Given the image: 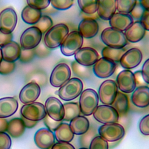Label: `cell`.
<instances>
[{
    "label": "cell",
    "mask_w": 149,
    "mask_h": 149,
    "mask_svg": "<svg viewBox=\"0 0 149 149\" xmlns=\"http://www.w3.org/2000/svg\"><path fill=\"white\" fill-rule=\"evenodd\" d=\"M74 59L81 65L91 66L99 59V54L91 47H81L75 53Z\"/></svg>",
    "instance_id": "2e32d148"
},
{
    "label": "cell",
    "mask_w": 149,
    "mask_h": 149,
    "mask_svg": "<svg viewBox=\"0 0 149 149\" xmlns=\"http://www.w3.org/2000/svg\"><path fill=\"white\" fill-rule=\"evenodd\" d=\"M74 133L72 132L69 124L61 123L55 131V137L58 141L70 142L74 138Z\"/></svg>",
    "instance_id": "4dcf8cb0"
},
{
    "label": "cell",
    "mask_w": 149,
    "mask_h": 149,
    "mask_svg": "<svg viewBox=\"0 0 149 149\" xmlns=\"http://www.w3.org/2000/svg\"><path fill=\"white\" fill-rule=\"evenodd\" d=\"M15 63L13 62H8L2 59L0 62V74L2 75L9 74L15 69Z\"/></svg>",
    "instance_id": "60d3db41"
},
{
    "label": "cell",
    "mask_w": 149,
    "mask_h": 149,
    "mask_svg": "<svg viewBox=\"0 0 149 149\" xmlns=\"http://www.w3.org/2000/svg\"><path fill=\"white\" fill-rule=\"evenodd\" d=\"M116 84L119 90L123 93H131L136 88L134 73L128 69L122 70L116 77Z\"/></svg>",
    "instance_id": "4fadbf2b"
},
{
    "label": "cell",
    "mask_w": 149,
    "mask_h": 149,
    "mask_svg": "<svg viewBox=\"0 0 149 149\" xmlns=\"http://www.w3.org/2000/svg\"><path fill=\"white\" fill-rule=\"evenodd\" d=\"M2 59L15 62L19 59L20 55L21 48L18 43L11 41L1 47Z\"/></svg>",
    "instance_id": "d4e9b609"
},
{
    "label": "cell",
    "mask_w": 149,
    "mask_h": 149,
    "mask_svg": "<svg viewBox=\"0 0 149 149\" xmlns=\"http://www.w3.org/2000/svg\"><path fill=\"white\" fill-rule=\"evenodd\" d=\"M41 92L39 85L34 81L26 84L19 93V100L23 104H27L35 102Z\"/></svg>",
    "instance_id": "ac0fdd59"
},
{
    "label": "cell",
    "mask_w": 149,
    "mask_h": 149,
    "mask_svg": "<svg viewBox=\"0 0 149 149\" xmlns=\"http://www.w3.org/2000/svg\"><path fill=\"white\" fill-rule=\"evenodd\" d=\"M17 21V16L15 10L8 8L0 12V30L5 34L12 33Z\"/></svg>",
    "instance_id": "5bb4252c"
},
{
    "label": "cell",
    "mask_w": 149,
    "mask_h": 149,
    "mask_svg": "<svg viewBox=\"0 0 149 149\" xmlns=\"http://www.w3.org/2000/svg\"><path fill=\"white\" fill-rule=\"evenodd\" d=\"M49 49H50L45 45L44 42H40V44L36 48H34L35 55L41 58L48 56L51 52Z\"/></svg>",
    "instance_id": "b9f144b4"
},
{
    "label": "cell",
    "mask_w": 149,
    "mask_h": 149,
    "mask_svg": "<svg viewBox=\"0 0 149 149\" xmlns=\"http://www.w3.org/2000/svg\"><path fill=\"white\" fill-rule=\"evenodd\" d=\"M146 30L140 20L132 23L125 31V36L128 42L136 43L141 41L146 34Z\"/></svg>",
    "instance_id": "44dd1931"
},
{
    "label": "cell",
    "mask_w": 149,
    "mask_h": 149,
    "mask_svg": "<svg viewBox=\"0 0 149 149\" xmlns=\"http://www.w3.org/2000/svg\"><path fill=\"white\" fill-rule=\"evenodd\" d=\"M99 135L109 142H115L120 140L125 135V129L118 123L103 124L98 129Z\"/></svg>",
    "instance_id": "8992f818"
},
{
    "label": "cell",
    "mask_w": 149,
    "mask_h": 149,
    "mask_svg": "<svg viewBox=\"0 0 149 149\" xmlns=\"http://www.w3.org/2000/svg\"><path fill=\"white\" fill-rule=\"evenodd\" d=\"M42 33L34 26L26 29L20 38V46L22 49H31L36 48L41 42Z\"/></svg>",
    "instance_id": "ba28073f"
},
{
    "label": "cell",
    "mask_w": 149,
    "mask_h": 149,
    "mask_svg": "<svg viewBox=\"0 0 149 149\" xmlns=\"http://www.w3.org/2000/svg\"><path fill=\"white\" fill-rule=\"evenodd\" d=\"M141 72L144 82L149 84V58L144 62Z\"/></svg>",
    "instance_id": "681fc988"
},
{
    "label": "cell",
    "mask_w": 149,
    "mask_h": 149,
    "mask_svg": "<svg viewBox=\"0 0 149 149\" xmlns=\"http://www.w3.org/2000/svg\"><path fill=\"white\" fill-rule=\"evenodd\" d=\"M142 59L141 51L137 48H132L126 51L121 57L119 63L123 68L130 70L139 66Z\"/></svg>",
    "instance_id": "9a60e30c"
},
{
    "label": "cell",
    "mask_w": 149,
    "mask_h": 149,
    "mask_svg": "<svg viewBox=\"0 0 149 149\" xmlns=\"http://www.w3.org/2000/svg\"><path fill=\"white\" fill-rule=\"evenodd\" d=\"M118 92L116 83L113 80L103 81L98 88V98L101 102L105 105H111Z\"/></svg>",
    "instance_id": "52a82bcc"
},
{
    "label": "cell",
    "mask_w": 149,
    "mask_h": 149,
    "mask_svg": "<svg viewBox=\"0 0 149 149\" xmlns=\"http://www.w3.org/2000/svg\"><path fill=\"white\" fill-rule=\"evenodd\" d=\"M51 0H27L28 5L40 10L47 8Z\"/></svg>",
    "instance_id": "7bdbcfd3"
},
{
    "label": "cell",
    "mask_w": 149,
    "mask_h": 149,
    "mask_svg": "<svg viewBox=\"0 0 149 149\" xmlns=\"http://www.w3.org/2000/svg\"><path fill=\"white\" fill-rule=\"evenodd\" d=\"M139 129L141 133L144 136H149V114L143 116L139 123Z\"/></svg>",
    "instance_id": "ee69618b"
},
{
    "label": "cell",
    "mask_w": 149,
    "mask_h": 149,
    "mask_svg": "<svg viewBox=\"0 0 149 149\" xmlns=\"http://www.w3.org/2000/svg\"><path fill=\"white\" fill-rule=\"evenodd\" d=\"M12 36H13L12 33L5 34L0 30V47H2V46L11 41L12 39Z\"/></svg>",
    "instance_id": "816d5d0a"
},
{
    "label": "cell",
    "mask_w": 149,
    "mask_h": 149,
    "mask_svg": "<svg viewBox=\"0 0 149 149\" xmlns=\"http://www.w3.org/2000/svg\"><path fill=\"white\" fill-rule=\"evenodd\" d=\"M21 16L24 23L33 25L38 22L42 14L40 10L35 9L27 5L22 10Z\"/></svg>",
    "instance_id": "f546056e"
},
{
    "label": "cell",
    "mask_w": 149,
    "mask_h": 149,
    "mask_svg": "<svg viewBox=\"0 0 149 149\" xmlns=\"http://www.w3.org/2000/svg\"><path fill=\"white\" fill-rule=\"evenodd\" d=\"M83 88L82 81L77 77H72L59 87L58 95L63 101H71L80 95Z\"/></svg>",
    "instance_id": "7a4b0ae2"
},
{
    "label": "cell",
    "mask_w": 149,
    "mask_h": 149,
    "mask_svg": "<svg viewBox=\"0 0 149 149\" xmlns=\"http://www.w3.org/2000/svg\"><path fill=\"white\" fill-rule=\"evenodd\" d=\"M93 115L97 122L102 124L117 123L119 118L118 112L111 105L105 104L98 105Z\"/></svg>",
    "instance_id": "9c48e42d"
},
{
    "label": "cell",
    "mask_w": 149,
    "mask_h": 149,
    "mask_svg": "<svg viewBox=\"0 0 149 149\" xmlns=\"http://www.w3.org/2000/svg\"><path fill=\"white\" fill-rule=\"evenodd\" d=\"M132 93L131 100L134 105L141 108L149 105V87L148 86H139Z\"/></svg>",
    "instance_id": "7402d4cb"
},
{
    "label": "cell",
    "mask_w": 149,
    "mask_h": 149,
    "mask_svg": "<svg viewBox=\"0 0 149 149\" xmlns=\"http://www.w3.org/2000/svg\"><path fill=\"white\" fill-rule=\"evenodd\" d=\"M2 60V51L1 49L0 48V62Z\"/></svg>",
    "instance_id": "680465c9"
},
{
    "label": "cell",
    "mask_w": 149,
    "mask_h": 149,
    "mask_svg": "<svg viewBox=\"0 0 149 149\" xmlns=\"http://www.w3.org/2000/svg\"><path fill=\"white\" fill-rule=\"evenodd\" d=\"M11 144L9 135L5 132H0V149H10Z\"/></svg>",
    "instance_id": "c3c4849f"
},
{
    "label": "cell",
    "mask_w": 149,
    "mask_h": 149,
    "mask_svg": "<svg viewBox=\"0 0 149 149\" xmlns=\"http://www.w3.org/2000/svg\"><path fill=\"white\" fill-rule=\"evenodd\" d=\"M137 2V0H116V9L119 13L129 14Z\"/></svg>",
    "instance_id": "8d00e7d4"
},
{
    "label": "cell",
    "mask_w": 149,
    "mask_h": 149,
    "mask_svg": "<svg viewBox=\"0 0 149 149\" xmlns=\"http://www.w3.org/2000/svg\"><path fill=\"white\" fill-rule=\"evenodd\" d=\"M111 106L118 112L119 117L125 116L129 110V101L127 95L121 91H118Z\"/></svg>",
    "instance_id": "4316f807"
},
{
    "label": "cell",
    "mask_w": 149,
    "mask_h": 149,
    "mask_svg": "<svg viewBox=\"0 0 149 149\" xmlns=\"http://www.w3.org/2000/svg\"><path fill=\"white\" fill-rule=\"evenodd\" d=\"M21 118L23 121V123L24 124L25 127H27V128H29V129H30V128H32V127H34L37 125V123H38V121L31 120L26 119L23 116H22Z\"/></svg>",
    "instance_id": "11a10c76"
},
{
    "label": "cell",
    "mask_w": 149,
    "mask_h": 149,
    "mask_svg": "<svg viewBox=\"0 0 149 149\" xmlns=\"http://www.w3.org/2000/svg\"><path fill=\"white\" fill-rule=\"evenodd\" d=\"M79 149H88V148H86V147H81V148H80Z\"/></svg>",
    "instance_id": "91938a15"
},
{
    "label": "cell",
    "mask_w": 149,
    "mask_h": 149,
    "mask_svg": "<svg viewBox=\"0 0 149 149\" xmlns=\"http://www.w3.org/2000/svg\"><path fill=\"white\" fill-rule=\"evenodd\" d=\"M83 37L77 30L69 33L60 46L62 54L66 56L75 54L83 44Z\"/></svg>",
    "instance_id": "5b68a950"
},
{
    "label": "cell",
    "mask_w": 149,
    "mask_h": 149,
    "mask_svg": "<svg viewBox=\"0 0 149 149\" xmlns=\"http://www.w3.org/2000/svg\"><path fill=\"white\" fill-rule=\"evenodd\" d=\"M71 73V70L66 63L58 64L51 72L49 78L51 84L55 87H60L70 79Z\"/></svg>",
    "instance_id": "8fae6325"
},
{
    "label": "cell",
    "mask_w": 149,
    "mask_h": 149,
    "mask_svg": "<svg viewBox=\"0 0 149 149\" xmlns=\"http://www.w3.org/2000/svg\"><path fill=\"white\" fill-rule=\"evenodd\" d=\"M116 10V0H98L97 14L104 20H109Z\"/></svg>",
    "instance_id": "cb8c5ba5"
},
{
    "label": "cell",
    "mask_w": 149,
    "mask_h": 149,
    "mask_svg": "<svg viewBox=\"0 0 149 149\" xmlns=\"http://www.w3.org/2000/svg\"><path fill=\"white\" fill-rule=\"evenodd\" d=\"M98 95L95 90L87 88L82 91L79 103L81 113L84 116L92 115L98 107Z\"/></svg>",
    "instance_id": "3957f363"
},
{
    "label": "cell",
    "mask_w": 149,
    "mask_h": 149,
    "mask_svg": "<svg viewBox=\"0 0 149 149\" xmlns=\"http://www.w3.org/2000/svg\"><path fill=\"white\" fill-rule=\"evenodd\" d=\"M20 114L26 119L39 121L45 117L47 112L45 106L42 104L34 102L23 105L20 109Z\"/></svg>",
    "instance_id": "30bf717a"
},
{
    "label": "cell",
    "mask_w": 149,
    "mask_h": 149,
    "mask_svg": "<svg viewBox=\"0 0 149 149\" xmlns=\"http://www.w3.org/2000/svg\"><path fill=\"white\" fill-rule=\"evenodd\" d=\"M125 48H116L109 47H105L101 51L102 57L112 60L115 62H119L121 57L126 52Z\"/></svg>",
    "instance_id": "d6a6232c"
},
{
    "label": "cell",
    "mask_w": 149,
    "mask_h": 149,
    "mask_svg": "<svg viewBox=\"0 0 149 149\" xmlns=\"http://www.w3.org/2000/svg\"><path fill=\"white\" fill-rule=\"evenodd\" d=\"M43 119L44 123L47 128L52 132H55L59 125L62 123V121H56L52 119L47 114Z\"/></svg>",
    "instance_id": "7dc6e473"
},
{
    "label": "cell",
    "mask_w": 149,
    "mask_h": 149,
    "mask_svg": "<svg viewBox=\"0 0 149 149\" xmlns=\"http://www.w3.org/2000/svg\"><path fill=\"white\" fill-rule=\"evenodd\" d=\"M140 3L146 10L149 11V0H140Z\"/></svg>",
    "instance_id": "6f0895ef"
},
{
    "label": "cell",
    "mask_w": 149,
    "mask_h": 149,
    "mask_svg": "<svg viewBox=\"0 0 149 149\" xmlns=\"http://www.w3.org/2000/svg\"><path fill=\"white\" fill-rule=\"evenodd\" d=\"M145 11V9L144 8L141 6L140 2H137L136 5L133 8V10L130 13V15L132 17L133 19H141L142 16L144 14V12Z\"/></svg>",
    "instance_id": "bcb514c9"
},
{
    "label": "cell",
    "mask_w": 149,
    "mask_h": 149,
    "mask_svg": "<svg viewBox=\"0 0 149 149\" xmlns=\"http://www.w3.org/2000/svg\"><path fill=\"white\" fill-rule=\"evenodd\" d=\"M50 3L55 9L59 10H65L73 6L74 0H51Z\"/></svg>",
    "instance_id": "ab89813d"
},
{
    "label": "cell",
    "mask_w": 149,
    "mask_h": 149,
    "mask_svg": "<svg viewBox=\"0 0 149 149\" xmlns=\"http://www.w3.org/2000/svg\"><path fill=\"white\" fill-rule=\"evenodd\" d=\"M36 146L40 149H49L55 143L53 132L47 128H41L35 133L34 137Z\"/></svg>",
    "instance_id": "d6986e66"
},
{
    "label": "cell",
    "mask_w": 149,
    "mask_h": 149,
    "mask_svg": "<svg viewBox=\"0 0 149 149\" xmlns=\"http://www.w3.org/2000/svg\"><path fill=\"white\" fill-rule=\"evenodd\" d=\"M47 114L52 119L56 121L63 120L64 117L63 106L61 101L56 97H50L45 102Z\"/></svg>",
    "instance_id": "e0dca14e"
},
{
    "label": "cell",
    "mask_w": 149,
    "mask_h": 149,
    "mask_svg": "<svg viewBox=\"0 0 149 149\" xmlns=\"http://www.w3.org/2000/svg\"><path fill=\"white\" fill-rule=\"evenodd\" d=\"M51 149H75V148L68 142L58 141L53 144Z\"/></svg>",
    "instance_id": "f907efd6"
},
{
    "label": "cell",
    "mask_w": 149,
    "mask_h": 149,
    "mask_svg": "<svg viewBox=\"0 0 149 149\" xmlns=\"http://www.w3.org/2000/svg\"><path fill=\"white\" fill-rule=\"evenodd\" d=\"M99 25L98 22L93 18L86 17L81 20L78 26V31L85 38L94 37L98 33Z\"/></svg>",
    "instance_id": "ffe728a7"
},
{
    "label": "cell",
    "mask_w": 149,
    "mask_h": 149,
    "mask_svg": "<svg viewBox=\"0 0 149 149\" xmlns=\"http://www.w3.org/2000/svg\"><path fill=\"white\" fill-rule=\"evenodd\" d=\"M140 21L143 25L146 30L149 31V11L145 10Z\"/></svg>",
    "instance_id": "f5cc1de1"
},
{
    "label": "cell",
    "mask_w": 149,
    "mask_h": 149,
    "mask_svg": "<svg viewBox=\"0 0 149 149\" xmlns=\"http://www.w3.org/2000/svg\"><path fill=\"white\" fill-rule=\"evenodd\" d=\"M35 56L34 49H21L19 60L23 63H27L33 60Z\"/></svg>",
    "instance_id": "f6af8a7d"
},
{
    "label": "cell",
    "mask_w": 149,
    "mask_h": 149,
    "mask_svg": "<svg viewBox=\"0 0 149 149\" xmlns=\"http://www.w3.org/2000/svg\"><path fill=\"white\" fill-rule=\"evenodd\" d=\"M98 0H77L80 10L87 15H93L97 11Z\"/></svg>",
    "instance_id": "836d02e7"
},
{
    "label": "cell",
    "mask_w": 149,
    "mask_h": 149,
    "mask_svg": "<svg viewBox=\"0 0 149 149\" xmlns=\"http://www.w3.org/2000/svg\"><path fill=\"white\" fill-rule=\"evenodd\" d=\"M64 117L63 120L70 121L73 118L80 115L81 112L79 104L76 102H69L63 104Z\"/></svg>",
    "instance_id": "1f68e13d"
},
{
    "label": "cell",
    "mask_w": 149,
    "mask_h": 149,
    "mask_svg": "<svg viewBox=\"0 0 149 149\" xmlns=\"http://www.w3.org/2000/svg\"><path fill=\"white\" fill-rule=\"evenodd\" d=\"M101 39L107 47L122 48L128 44L123 31L112 27L105 29L101 34Z\"/></svg>",
    "instance_id": "277c9868"
},
{
    "label": "cell",
    "mask_w": 149,
    "mask_h": 149,
    "mask_svg": "<svg viewBox=\"0 0 149 149\" xmlns=\"http://www.w3.org/2000/svg\"><path fill=\"white\" fill-rule=\"evenodd\" d=\"M8 123V122L6 119L0 118V132H6Z\"/></svg>",
    "instance_id": "9f6ffc18"
},
{
    "label": "cell",
    "mask_w": 149,
    "mask_h": 149,
    "mask_svg": "<svg viewBox=\"0 0 149 149\" xmlns=\"http://www.w3.org/2000/svg\"><path fill=\"white\" fill-rule=\"evenodd\" d=\"M133 22V19L129 14L119 12L115 13L109 20L111 27L121 31H125Z\"/></svg>",
    "instance_id": "603a6c76"
},
{
    "label": "cell",
    "mask_w": 149,
    "mask_h": 149,
    "mask_svg": "<svg viewBox=\"0 0 149 149\" xmlns=\"http://www.w3.org/2000/svg\"><path fill=\"white\" fill-rule=\"evenodd\" d=\"M97 134V130L96 127L94 126H90L88 130L80 137L79 142L81 147H88L91 140L96 136Z\"/></svg>",
    "instance_id": "d590c367"
},
{
    "label": "cell",
    "mask_w": 149,
    "mask_h": 149,
    "mask_svg": "<svg viewBox=\"0 0 149 149\" xmlns=\"http://www.w3.org/2000/svg\"><path fill=\"white\" fill-rule=\"evenodd\" d=\"M71 67L73 74L80 78L88 79L91 76V68L90 66L81 65L74 61L72 62Z\"/></svg>",
    "instance_id": "e575fe53"
},
{
    "label": "cell",
    "mask_w": 149,
    "mask_h": 149,
    "mask_svg": "<svg viewBox=\"0 0 149 149\" xmlns=\"http://www.w3.org/2000/svg\"><path fill=\"white\" fill-rule=\"evenodd\" d=\"M134 77H135V79H136V86H137V87L141 86H145L143 84H146V83L144 82V81L143 79L141 70L136 72L135 73H134Z\"/></svg>",
    "instance_id": "db71d44e"
},
{
    "label": "cell",
    "mask_w": 149,
    "mask_h": 149,
    "mask_svg": "<svg viewBox=\"0 0 149 149\" xmlns=\"http://www.w3.org/2000/svg\"><path fill=\"white\" fill-rule=\"evenodd\" d=\"M109 145L107 140L103 139L102 137L96 136L91 140L88 149H108Z\"/></svg>",
    "instance_id": "f35d334b"
},
{
    "label": "cell",
    "mask_w": 149,
    "mask_h": 149,
    "mask_svg": "<svg viewBox=\"0 0 149 149\" xmlns=\"http://www.w3.org/2000/svg\"><path fill=\"white\" fill-rule=\"evenodd\" d=\"M25 127L22 118H15L10 120L8 122L6 132L13 138H18L23 134Z\"/></svg>",
    "instance_id": "f1b7e54d"
},
{
    "label": "cell",
    "mask_w": 149,
    "mask_h": 149,
    "mask_svg": "<svg viewBox=\"0 0 149 149\" xmlns=\"http://www.w3.org/2000/svg\"><path fill=\"white\" fill-rule=\"evenodd\" d=\"M18 108L17 101L13 97L0 99V118H6L13 115Z\"/></svg>",
    "instance_id": "484cf974"
},
{
    "label": "cell",
    "mask_w": 149,
    "mask_h": 149,
    "mask_svg": "<svg viewBox=\"0 0 149 149\" xmlns=\"http://www.w3.org/2000/svg\"><path fill=\"white\" fill-rule=\"evenodd\" d=\"M116 69L115 62L102 57L99 58L93 65V71L94 74L101 79H105L111 76Z\"/></svg>",
    "instance_id": "7c38bea8"
},
{
    "label": "cell",
    "mask_w": 149,
    "mask_h": 149,
    "mask_svg": "<svg viewBox=\"0 0 149 149\" xmlns=\"http://www.w3.org/2000/svg\"><path fill=\"white\" fill-rule=\"evenodd\" d=\"M53 22L52 19L47 15L41 16L38 22L34 24V26L37 27L42 34L45 33L50 28L52 27Z\"/></svg>",
    "instance_id": "74e56055"
},
{
    "label": "cell",
    "mask_w": 149,
    "mask_h": 149,
    "mask_svg": "<svg viewBox=\"0 0 149 149\" xmlns=\"http://www.w3.org/2000/svg\"><path fill=\"white\" fill-rule=\"evenodd\" d=\"M69 126L74 134L81 135L88 130L90 122L86 116L79 115L70 121Z\"/></svg>",
    "instance_id": "83f0119b"
},
{
    "label": "cell",
    "mask_w": 149,
    "mask_h": 149,
    "mask_svg": "<svg viewBox=\"0 0 149 149\" xmlns=\"http://www.w3.org/2000/svg\"><path fill=\"white\" fill-rule=\"evenodd\" d=\"M68 33V26L65 23H58L45 33L44 42L48 48L55 49L61 46Z\"/></svg>",
    "instance_id": "6da1fadb"
}]
</instances>
